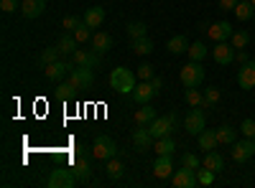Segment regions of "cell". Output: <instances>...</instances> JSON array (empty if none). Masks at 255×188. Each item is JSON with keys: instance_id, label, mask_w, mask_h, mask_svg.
<instances>
[{"instance_id": "6da1fadb", "label": "cell", "mask_w": 255, "mask_h": 188, "mask_svg": "<svg viewBox=\"0 0 255 188\" xmlns=\"http://www.w3.org/2000/svg\"><path fill=\"white\" fill-rule=\"evenodd\" d=\"M110 87L115 92H120V94H133V89L138 87V74L130 71V69H125V66H118L110 74Z\"/></svg>"}, {"instance_id": "7a4b0ae2", "label": "cell", "mask_w": 255, "mask_h": 188, "mask_svg": "<svg viewBox=\"0 0 255 188\" xmlns=\"http://www.w3.org/2000/svg\"><path fill=\"white\" fill-rule=\"evenodd\" d=\"M179 79H181L184 89L199 87L202 81H204V66H202V61H189V64H184L181 71H179Z\"/></svg>"}, {"instance_id": "3957f363", "label": "cell", "mask_w": 255, "mask_h": 188, "mask_svg": "<svg viewBox=\"0 0 255 188\" xmlns=\"http://www.w3.org/2000/svg\"><path fill=\"white\" fill-rule=\"evenodd\" d=\"M115 155H118L115 140L108 137V135H97V140H95V145H92V158H95V160H110V158H115Z\"/></svg>"}, {"instance_id": "277c9868", "label": "cell", "mask_w": 255, "mask_h": 188, "mask_svg": "<svg viewBox=\"0 0 255 188\" xmlns=\"http://www.w3.org/2000/svg\"><path fill=\"white\" fill-rule=\"evenodd\" d=\"M77 181H79V178L74 176L72 168H54L46 183H49L51 188H74Z\"/></svg>"}, {"instance_id": "5b68a950", "label": "cell", "mask_w": 255, "mask_h": 188, "mask_svg": "<svg viewBox=\"0 0 255 188\" xmlns=\"http://www.w3.org/2000/svg\"><path fill=\"white\" fill-rule=\"evenodd\" d=\"M69 81L77 87V92L92 89V84H95V71H92V69H84V66H77V69H72Z\"/></svg>"}, {"instance_id": "8992f818", "label": "cell", "mask_w": 255, "mask_h": 188, "mask_svg": "<svg viewBox=\"0 0 255 188\" xmlns=\"http://www.w3.org/2000/svg\"><path fill=\"white\" fill-rule=\"evenodd\" d=\"M235 54H238V49L232 44H227V41H217L215 49H212V59H215L220 66L232 64V61H235Z\"/></svg>"}, {"instance_id": "52a82bcc", "label": "cell", "mask_w": 255, "mask_h": 188, "mask_svg": "<svg viewBox=\"0 0 255 188\" xmlns=\"http://www.w3.org/2000/svg\"><path fill=\"white\" fill-rule=\"evenodd\" d=\"M204 127H207V117H204V112H202L199 107H194V110L186 115V120H184V130H186L189 135L197 137Z\"/></svg>"}, {"instance_id": "ba28073f", "label": "cell", "mask_w": 255, "mask_h": 188, "mask_svg": "<svg viewBox=\"0 0 255 188\" xmlns=\"http://www.w3.org/2000/svg\"><path fill=\"white\" fill-rule=\"evenodd\" d=\"M171 183L176 188H197L199 186V176H197V171H191V168H186V165H184V168L174 171Z\"/></svg>"}, {"instance_id": "9c48e42d", "label": "cell", "mask_w": 255, "mask_h": 188, "mask_svg": "<svg viewBox=\"0 0 255 188\" xmlns=\"http://www.w3.org/2000/svg\"><path fill=\"white\" fill-rule=\"evenodd\" d=\"M72 171H74V176L79 178V181H90L92 178V158H87V155H74L72 158Z\"/></svg>"}, {"instance_id": "30bf717a", "label": "cell", "mask_w": 255, "mask_h": 188, "mask_svg": "<svg viewBox=\"0 0 255 188\" xmlns=\"http://www.w3.org/2000/svg\"><path fill=\"white\" fill-rule=\"evenodd\" d=\"M72 61H74V66H84V69H97L100 66V51H74L72 54Z\"/></svg>"}, {"instance_id": "8fae6325", "label": "cell", "mask_w": 255, "mask_h": 188, "mask_svg": "<svg viewBox=\"0 0 255 188\" xmlns=\"http://www.w3.org/2000/svg\"><path fill=\"white\" fill-rule=\"evenodd\" d=\"M255 155V148H253V140L248 137V140H235L232 142V160L235 163H248L250 158Z\"/></svg>"}, {"instance_id": "7c38bea8", "label": "cell", "mask_w": 255, "mask_h": 188, "mask_svg": "<svg viewBox=\"0 0 255 188\" xmlns=\"http://www.w3.org/2000/svg\"><path fill=\"white\" fill-rule=\"evenodd\" d=\"M156 94H158V89H156V84H153L151 79H148V81H138V87L133 89V99L138 104H148Z\"/></svg>"}, {"instance_id": "4fadbf2b", "label": "cell", "mask_w": 255, "mask_h": 188, "mask_svg": "<svg viewBox=\"0 0 255 188\" xmlns=\"http://www.w3.org/2000/svg\"><path fill=\"white\" fill-rule=\"evenodd\" d=\"M72 69H74V61H72V64H69V61H54V64L44 66L46 79H51V81H59V79H64V76H69Z\"/></svg>"}, {"instance_id": "5bb4252c", "label": "cell", "mask_w": 255, "mask_h": 188, "mask_svg": "<svg viewBox=\"0 0 255 188\" xmlns=\"http://www.w3.org/2000/svg\"><path fill=\"white\" fill-rule=\"evenodd\" d=\"M153 176H156L158 181L171 178V176H174V155H158L156 163H153Z\"/></svg>"}, {"instance_id": "9a60e30c", "label": "cell", "mask_w": 255, "mask_h": 188, "mask_svg": "<svg viewBox=\"0 0 255 188\" xmlns=\"http://www.w3.org/2000/svg\"><path fill=\"white\" fill-rule=\"evenodd\" d=\"M232 33H235V28H232V23H227V20H220V23H209V31H207V36L215 41H227V38H232Z\"/></svg>"}, {"instance_id": "2e32d148", "label": "cell", "mask_w": 255, "mask_h": 188, "mask_svg": "<svg viewBox=\"0 0 255 188\" xmlns=\"http://www.w3.org/2000/svg\"><path fill=\"white\" fill-rule=\"evenodd\" d=\"M238 84H240V89H255V61H248V64L240 66Z\"/></svg>"}, {"instance_id": "e0dca14e", "label": "cell", "mask_w": 255, "mask_h": 188, "mask_svg": "<svg viewBox=\"0 0 255 188\" xmlns=\"http://www.w3.org/2000/svg\"><path fill=\"white\" fill-rule=\"evenodd\" d=\"M46 10V0H20V13H23V18H38L44 15Z\"/></svg>"}, {"instance_id": "ac0fdd59", "label": "cell", "mask_w": 255, "mask_h": 188, "mask_svg": "<svg viewBox=\"0 0 255 188\" xmlns=\"http://www.w3.org/2000/svg\"><path fill=\"white\" fill-rule=\"evenodd\" d=\"M133 142H135L138 150H148V148L156 142V137L151 135V130H148L145 125H138V130L133 132Z\"/></svg>"}, {"instance_id": "d6986e66", "label": "cell", "mask_w": 255, "mask_h": 188, "mask_svg": "<svg viewBox=\"0 0 255 188\" xmlns=\"http://www.w3.org/2000/svg\"><path fill=\"white\" fill-rule=\"evenodd\" d=\"M113 36L110 33H105V31H97L95 36H92V49L95 51H100V54H105V51H110L113 49Z\"/></svg>"}, {"instance_id": "ffe728a7", "label": "cell", "mask_w": 255, "mask_h": 188, "mask_svg": "<svg viewBox=\"0 0 255 188\" xmlns=\"http://www.w3.org/2000/svg\"><path fill=\"white\" fill-rule=\"evenodd\" d=\"M153 150H156V155H174V153H176V142H174L171 135L158 137V140L153 142Z\"/></svg>"}, {"instance_id": "44dd1931", "label": "cell", "mask_w": 255, "mask_h": 188, "mask_svg": "<svg viewBox=\"0 0 255 188\" xmlns=\"http://www.w3.org/2000/svg\"><path fill=\"white\" fill-rule=\"evenodd\" d=\"M202 165H204V168H209V171H215V173H220V171L225 168V158H222L217 150H209V153H204Z\"/></svg>"}, {"instance_id": "7402d4cb", "label": "cell", "mask_w": 255, "mask_h": 188, "mask_svg": "<svg viewBox=\"0 0 255 188\" xmlns=\"http://www.w3.org/2000/svg\"><path fill=\"white\" fill-rule=\"evenodd\" d=\"M82 18H84V23H87L90 28H100V26H102V20H105V8H100V5L87 8V13H84Z\"/></svg>"}, {"instance_id": "603a6c76", "label": "cell", "mask_w": 255, "mask_h": 188, "mask_svg": "<svg viewBox=\"0 0 255 188\" xmlns=\"http://www.w3.org/2000/svg\"><path fill=\"white\" fill-rule=\"evenodd\" d=\"M199 150H204V153H209V150H217V132H212V130H202L199 135Z\"/></svg>"}, {"instance_id": "cb8c5ba5", "label": "cell", "mask_w": 255, "mask_h": 188, "mask_svg": "<svg viewBox=\"0 0 255 188\" xmlns=\"http://www.w3.org/2000/svg\"><path fill=\"white\" fill-rule=\"evenodd\" d=\"M56 46H59V51H61L64 56H72V54L77 51V46H79V41L74 38V33H64V36L56 41Z\"/></svg>"}, {"instance_id": "d4e9b609", "label": "cell", "mask_w": 255, "mask_h": 188, "mask_svg": "<svg viewBox=\"0 0 255 188\" xmlns=\"http://www.w3.org/2000/svg\"><path fill=\"white\" fill-rule=\"evenodd\" d=\"M166 51H168V54H174V56H176V54H186V51H189V41H186V36L179 33V36H174V38H168Z\"/></svg>"}, {"instance_id": "484cf974", "label": "cell", "mask_w": 255, "mask_h": 188, "mask_svg": "<svg viewBox=\"0 0 255 188\" xmlns=\"http://www.w3.org/2000/svg\"><path fill=\"white\" fill-rule=\"evenodd\" d=\"M156 117H158V112L151 107V104H140V110H135V122H138V125H145V127H148V125H151Z\"/></svg>"}, {"instance_id": "4316f807", "label": "cell", "mask_w": 255, "mask_h": 188, "mask_svg": "<svg viewBox=\"0 0 255 188\" xmlns=\"http://www.w3.org/2000/svg\"><path fill=\"white\" fill-rule=\"evenodd\" d=\"M238 140V130L232 127V125H222V127H217V142L220 145H232Z\"/></svg>"}, {"instance_id": "83f0119b", "label": "cell", "mask_w": 255, "mask_h": 188, "mask_svg": "<svg viewBox=\"0 0 255 188\" xmlns=\"http://www.w3.org/2000/svg\"><path fill=\"white\" fill-rule=\"evenodd\" d=\"M130 49H133V54H135V56H148V54H151L156 46H153V41L145 36V38H135Z\"/></svg>"}, {"instance_id": "f1b7e54d", "label": "cell", "mask_w": 255, "mask_h": 188, "mask_svg": "<svg viewBox=\"0 0 255 188\" xmlns=\"http://www.w3.org/2000/svg\"><path fill=\"white\" fill-rule=\"evenodd\" d=\"M74 94H77V87L72 84V81H61V84H56V89H54V97L56 99H64V102L72 99Z\"/></svg>"}, {"instance_id": "f546056e", "label": "cell", "mask_w": 255, "mask_h": 188, "mask_svg": "<svg viewBox=\"0 0 255 188\" xmlns=\"http://www.w3.org/2000/svg\"><path fill=\"white\" fill-rule=\"evenodd\" d=\"M59 56H61L59 46H49V49H44V51H41L38 61H41V66H49V64H54V61H59Z\"/></svg>"}, {"instance_id": "4dcf8cb0", "label": "cell", "mask_w": 255, "mask_h": 188, "mask_svg": "<svg viewBox=\"0 0 255 188\" xmlns=\"http://www.w3.org/2000/svg\"><path fill=\"white\" fill-rule=\"evenodd\" d=\"M186 54H189L191 61H202V59L209 54V49L202 44V41H194V44H189V51H186Z\"/></svg>"}, {"instance_id": "1f68e13d", "label": "cell", "mask_w": 255, "mask_h": 188, "mask_svg": "<svg viewBox=\"0 0 255 188\" xmlns=\"http://www.w3.org/2000/svg\"><path fill=\"white\" fill-rule=\"evenodd\" d=\"M184 99H186V104H191V107H204V94L199 92V87H191V89H186Z\"/></svg>"}, {"instance_id": "d6a6232c", "label": "cell", "mask_w": 255, "mask_h": 188, "mask_svg": "<svg viewBox=\"0 0 255 188\" xmlns=\"http://www.w3.org/2000/svg\"><path fill=\"white\" fill-rule=\"evenodd\" d=\"M232 13H235V18H238V20H250V18L255 15V8H253L250 3H245V0H240L238 8L232 10Z\"/></svg>"}, {"instance_id": "836d02e7", "label": "cell", "mask_w": 255, "mask_h": 188, "mask_svg": "<svg viewBox=\"0 0 255 188\" xmlns=\"http://www.w3.org/2000/svg\"><path fill=\"white\" fill-rule=\"evenodd\" d=\"M125 31H128V36H130V38L135 41V38H145L148 26H145V23H140V20H138V23L133 20V23H128V26H125Z\"/></svg>"}, {"instance_id": "e575fe53", "label": "cell", "mask_w": 255, "mask_h": 188, "mask_svg": "<svg viewBox=\"0 0 255 188\" xmlns=\"http://www.w3.org/2000/svg\"><path fill=\"white\" fill-rule=\"evenodd\" d=\"M230 44L235 46L238 51H240V49H248V44H250V33H245V31H235V33H232V38H230Z\"/></svg>"}, {"instance_id": "d590c367", "label": "cell", "mask_w": 255, "mask_h": 188, "mask_svg": "<svg viewBox=\"0 0 255 188\" xmlns=\"http://www.w3.org/2000/svg\"><path fill=\"white\" fill-rule=\"evenodd\" d=\"M217 102H220V89H217V87L204 89V107H202V110H212Z\"/></svg>"}, {"instance_id": "8d00e7d4", "label": "cell", "mask_w": 255, "mask_h": 188, "mask_svg": "<svg viewBox=\"0 0 255 188\" xmlns=\"http://www.w3.org/2000/svg\"><path fill=\"white\" fill-rule=\"evenodd\" d=\"M105 171H108V176H110L113 181H118V178H123V163L115 160V158H110V160H108V168H105Z\"/></svg>"}, {"instance_id": "74e56055", "label": "cell", "mask_w": 255, "mask_h": 188, "mask_svg": "<svg viewBox=\"0 0 255 188\" xmlns=\"http://www.w3.org/2000/svg\"><path fill=\"white\" fill-rule=\"evenodd\" d=\"M74 38L79 41V44H84V41H92V28L82 20V23L77 26V31H74Z\"/></svg>"}, {"instance_id": "f35d334b", "label": "cell", "mask_w": 255, "mask_h": 188, "mask_svg": "<svg viewBox=\"0 0 255 188\" xmlns=\"http://www.w3.org/2000/svg\"><path fill=\"white\" fill-rule=\"evenodd\" d=\"M197 176H199V186H212V183H215V176H217V173L202 165V168L197 171Z\"/></svg>"}, {"instance_id": "ab89813d", "label": "cell", "mask_w": 255, "mask_h": 188, "mask_svg": "<svg viewBox=\"0 0 255 188\" xmlns=\"http://www.w3.org/2000/svg\"><path fill=\"white\" fill-rule=\"evenodd\" d=\"M84 18H77V15H64V20H61V28L64 31H69V33H74L77 31V26L82 23Z\"/></svg>"}, {"instance_id": "60d3db41", "label": "cell", "mask_w": 255, "mask_h": 188, "mask_svg": "<svg viewBox=\"0 0 255 188\" xmlns=\"http://www.w3.org/2000/svg\"><path fill=\"white\" fill-rule=\"evenodd\" d=\"M181 165H186V168H191V171H199V168H202L199 158H197L194 153H181Z\"/></svg>"}, {"instance_id": "b9f144b4", "label": "cell", "mask_w": 255, "mask_h": 188, "mask_svg": "<svg viewBox=\"0 0 255 188\" xmlns=\"http://www.w3.org/2000/svg\"><path fill=\"white\" fill-rule=\"evenodd\" d=\"M240 132H243L245 137H250V140H253V137H255V120H250V117H248V120H243Z\"/></svg>"}, {"instance_id": "7bdbcfd3", "label": "cell", "mask_w": 255, "mask_h": 188, "mask_svg": "<svg viewBox=\"0 0 255 188\" xmlns=\"http://www.w3.org/2000/svg\"><path fill=\"white\" fill-rule=\"evenodd\" d=\"M138 79H140V81L153 79V66H151V64H140V66H138Z\"/></svg>"}, {"instance_id": "ee69618b", "label": "cell", "mask_w": 255, "mask_h": 188, "mask_svg": "<svg viewBox=\"0 0 255 188\" xmlns=\"http://www.w3.org/2000/svg\"><path fill=\"white\" fill-rule=\"evenodd\" d=\"M15 8H20L18 0H0V10H3V13H13Z\"/></svg>"}, {"instance_id": "f6af8a7d", "label": "cell", "mask_w": 255, "mask_h": 188, "mask_svg": "<svg viewBox=\"0 0 255 188\" xmlns=\"http://www.w3.org/2000/svg\"><path fill=\"white\" fill-rule=\"evenodd\" d=\"M240 0H220V10H235Z\"/></svg>"}, {"instance_id": "bcb514c9", "label": "cell", "mask_w": 255, "mask_h": 188, "mask_svg": "<svg viewBox=\"0 0 255 188\" xmlns=\"http://www.w3.org/2000/svg\"><path fill=\"white\" fill-rule=\"evenodd\" d=\"M235 61H238V64H240V66H243V64H248V61H250V56L245 54V49H240V51L235 54Z\"/></svg>"}, {"instance_id": "7dc6e473", "label": "cell", "mask_w": 255, "mask_h": 188, "mask_svg": "<svg viewBox=\"0 0 255 188\" xmlns=\"http://www.w3.org/2000/svg\"><path fill=\"white\" fill-rule=\"evenodd\" d=\"M197 31H202V33H207V31H209V23H207V20H202V23L197 26Z\"/></svg>"}, {"instance_id": "c3c4849f", "label": "cell", "mask_w": 255, "mask_h": 188, "mask_svg": "<svg viewBox=\"0 0 255 188\" xmlns=\"http://www.w3.org/2000/svg\"><path fill=\"white\" fill-rule=\"evenodd\" d=\"M74 150H77L74 155H87V150H84V145H79V142H77V148H74Z\"/></svg>"}, {"instance_id": "681fc988", "label": "cell", "mask_w": 255, "mask_h": 188, "mask_svg": "<svg viewBox=\"0 0 255 188\" xmlns=\"http://www.w3.org/2000/svg\"><path fill=\"white\" fill-rule=\"evenodd\" d=\"M250 5H253V8H255V0H250Z\"/></svg>"}, {"instance_id": "f907efd6", "label": "cell", "mask_w": 255, "mask_h": 188, "mask_svg": "<svg viewBox=\"0 0 255 188\" xmlns=\"http://www.w3.org/2000/svg\"><path fill=\"white\" fill-rule=\"evenodd\" d=\"M253 148H255V137H253Z\"/></svg>"}, {"instance_id": "816d5d0a", "label": "cell", "mask_w": 255, "mask_h": 188, "mask_svg": "<svg viewBox=\"0 0 255 188\" xmlns=\"http://www.w3.org/2000/svg\"><path fill=\"white\" fill-rule=\"evenodd\" d=\"M245 3H250V0H245Z\"/></svg>"}]
</instances>
